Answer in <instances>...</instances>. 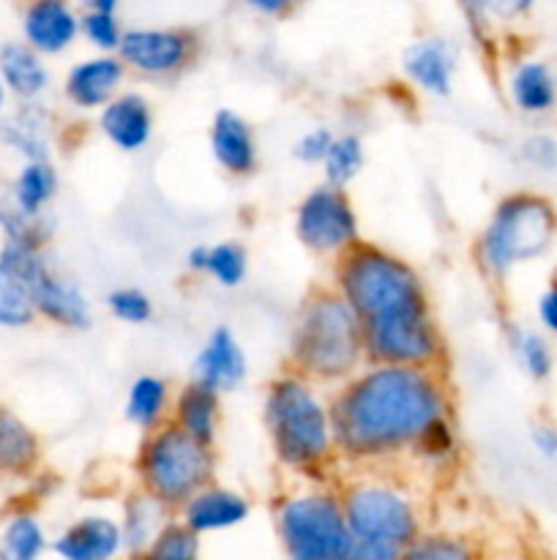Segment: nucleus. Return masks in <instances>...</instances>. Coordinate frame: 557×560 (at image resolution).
I'll return each instance as SVG.
<instances>
[{"label": "nucleus", "mask_w": 557, "mask_h": 560, "mask_svg": "<svg viewBox=\"0 0 557 560\" xmlns=\"http://www.w3.org/2000/svg\"><path fill=\"white\" fill-rule=\"evenodd\" d=\"M333 288L360 320L369 364L440 370L446 345L424 279L407 260L360 241L336 257Z\"/></svg>", "instance_id": "1"}, {"label": "nucleus", "mask_w": 557, "mask_h": 560, "mask_svg": "<svg viewBox=\"0 0 557 560\" xmlns=\"http://www.w3.org/2000/svg\"><path fill=\"white\" fill-rule=\"evenodd\" d=\"M331 405L336 457L371 465L415 452L420 438L451 419V397L440 370L369 364L339 386Z\"/></svg>", "instance_id": "2"}, {"label": "nucleus", "mask_w": 557, "mask_h": 560, "mask_svg": "<svg viewBox=\"0 0 557 560\" xmlns=\"http://www.w3.org/2000/svg\"><path fill=\"white\" fill-rule=\"evenodd\" d=\"M262 419L278 465L298 476L325 479V468L336 457V443L331 405L315 383L295 372L273 377L265 388Z\"/></svg>", "instance_id": "3"}, {"label": "nucleus", "mask_w": 557, "mask_h": 560, "mask_svg": "<svg viewBox=\"0 0 557 560\" xmlns=\"http://www.w3.org/2000/svg\"><path fill=\"white\" fill-rule=\"evenodd\" d=\"M366 361L364 328L336 288H317L300 304L289 334V372L309 383H347Z\"/></svg>", "instance_id": "4"}, {"label": "nucleus", "mask_w": 557, "mask_h": 560, "mask_svg": "<svg viewBox=\"0 0 557 560\" xmlns=\"http://www.w3.org/2000/svg\"><path fill=\"white\" fill-rule=\"evenodd\" d=\"M557 241V206L541 191L500 197L475 244V260L489 279H506L517 266L538 260Z\"/></svg>", "instance_id": "5"}, {"label": "nucleus", "mask_w": 557, "mask_h": 560, "mask_svg": "<svg viewBox=\"0 0 557 560\" xmlns=\"http://www.w3.org/2000/svg\"><path fill=\"white\" fill-rule=\"evenodd\" d=\"M134 468L140 490L169 512H180L205 487L216 485L213 448L180 432L173 421L142 438Z\"/></svg>", "instance_id": "6"}, {"label": "nucleus", "mask_w": 557, "mask_h": 560, "mask_svg": "<svg viewBox=\"0 0 557 560\" xmlns=\"http://www.w3.org/2000/svg\"><path fill=\"white\" fill-rule=\"evenodd\" d=\"M273 523L287 560H347L355 545L339 490L328 485L300 487L278 498Z\"/></svg>", "instance_id": "7"}, {"label": "nucleus", "mask_w": 557, "mask_h": 560, "mask_svg": "<svg viewBox=\"0 0 557 560\" xmlns=\"http://www.w3.org/2000/svg\"><path fill=\"white\" fill-rule=\"evenodd\" d=\"M344 520L355 541H377L407 550L420 528L418 503L407 490L386 479H355L339 487Z\"/></svg>", "instance_id": "8"}, {"label": "nucleus", "mask_w": 557, "mask_h": 560, "mask_svg": "<svg viewBox=\"0 0 557 560\" xmlns=\"http://www.w3.org/2000/svg\"><path fill=\"white\" fill-rule=\"evenodd\" d=\"M0 262L25 282L38 317L69 331H87L93 326L91 299L74 279L52 266L44 246L3 241Z\"/></svg>", "instance_id": "9"}, {"label": "nucleus", "mask_w": 557, "mask_h": 560, "mask_svg": "<svg viewBox=\"0 0 557 560\" xmlns=\"http://www.w3.org/2000/svg\"><path fill=\"white\" fill-rule=\"evenodd\" d=\"M295 235L315 255L342 257L344 252L360 244L358 213L347 191L328 184H317L315 189L306 191L295 208Z\"/></svg>", "instance_id": "10"}, {"label": "nucleus", "mask_w": 557, "mask_h": 560, "mask_svg": "<svg viewBox=\"0 0 557 560\" xmlns=\"http://www.w3.org/2000/svg\"><path fill=\"white\" fill-rule=\"evenodd\" d=\"M200 42L189 27H126L120 42L118 58L126 71H137L142 77L164 80L186 71L194 60Z\"/></svg>", "instance_id": "11"}, {"label": "nucleus", "mask_w": 557, "mask_h": 560, "mask_svg": "<svg viewBox=\"0 0 557 560\" xmlns=\"http://www.w3.org/2000/svg\"><path fill=\"white\" fill-rule=\"evenodd\" d=\"M459 49L457 44L440 33H429L424 38H415L402 52V71L418 91L429 96L446 98L453 91V77H457Z\"/></svg>", "instance_id": "12"}, {"label": "nucleus", "mask_w": 557, "mask_h": 560, "mask_svg": "<svg viewBox=\"0 0 557 560\" xmlns=\"http://www.w3.org/2000/svg\"><path fill=\"white\" fill-rule=\"evenodd\" d=\"M246 375H249V361L238 337L227 326H216L191 361V381L222 397L235 392Z\"/></svg>", "instance_id": "13"}, {"label": "nucleus", "mask_w": 557, "mask_h": 560, "mask_svg": "<svg viewBox=\"0 0 557 560\" xmlns=\"http://www.w3.org/2000/svg\"><path fill=\"white\" fill-rule=\"evenodd\" d=\"M126 66L118 55H91L82 58L66 71L63 96L66 102L82 113L104 109L120 91H123Z\"/></svg>", "instance_id": "14"}, {"label": "nucleus", "mask_w": 557, "mask_h": 560, "mask_svg": "<svg viewBox=\"0 0 557 560\" xmlns=\"http://www.w3.org/2000/svg\"><path fill=\"white\" fill-rule=\"evenodd\" d=\"M49 550L60 560H120L126 556L120 520L109 514L76 517L55 536Z\"/></svg>", "instance_id": "15"}, {"label": "nucleus", "mask_w": 557, "mask_h": 560, "mask_svg": "<svg viewBox=\"0 0 557 560\" xmlns=\"http://www.w3.org/2000/svg\"><path fill=\"white\" fill-rule=\"evenodd\" d=\"M80 36V9L66 0H33L22 9V42L42 58L60 55Z\"/></svg>", "instance_id": "16"}, {"label": "nucleus", "mask_w": 557, "mask_h": 560, "mask_svg": "<svg viewBox=\"0 0 557 560\" xmlns=\"http://www.w3.org/2000/svg\"><path fill=\"white\" fill-rule=\"evenodd\" d=\"M0 145L20 153L25 162H52L55 115L44 102L16 104L0 115Z\"/></svg>", "instance_id": "17"}, {"label": "nucleus", "mask_w": 557, "mask_h": 560, "mask_svg": "<svg viewBox=\"0 0 557 560\" xmlns=\"http://www.w3.org/2000/svg\"><path fill=\"white\" fill-rule=\"evenodd\" d=\"M96 124L120 151H142L153 137V107L140 91H120L107 107L98 109Z\"/></svg>", "instance_id": "18"}, {"label": "nucleus", "mask_w": 557, "mask_h": 560, "mask_svg": "<svg viewBox=\"0 0 557 560\" xmlns=\"http://www.w3.org/2000/svg\"><path fill=\"white\" fill-rule=\"evenodd\" d=\"M208 140H211V153L218 162V167L227 170L229 175H251L260 162V145H257L254 129L249 126V120L244 115H238L235 109L222 107L211 120V131H208Z\"/></svg>", "instance_id": "19"}, {"label": "nucleus", "mask_w": 557, "mask_h": 560, "mask_svg": "<svg viewBox=\"0 0 557 560\" xmlns=\"http://www.w3.org/2000/svg\"><path fill=\"white\" fill-rule=\"evenodd\" d=\"M178 514L180 523L202 539L208 534H222V530H233L244 525L251 514V503L240 492L211 485L200 495L191 498Z\"/></svg>", "instance_id": "20"}, {"label": "nucleus", "mask_w": 557, "mask_h": 560, "mask_svg": "<svg viewBox=\"0 0 557 560\" xmlns=\"http://www.w3.org/2000/svg\"><path fill=\"white\" fill-rule=\"evenodd\" d=\"M0 80L16 104H33L42 102L49 91L52 74L36 49L27 47L22 38H9L0 44Z\"/></svg>", "instance_id": "21"}, {"label": "nucleus", "mask_w": 557, "mask_h": 560, "mask_svg": "<svg viewBox=\"0 0 557 560\" xmlns=\"http://www.w3.org/2000/svg\"><path fill=\"white\" fill-rule=\"evenodd\" d=\"M508 96L513 107L528 118L549 115L557 107L555 69L541 58L517 60L508 74Z\"/></svg>", "instance_id": "22"}, {"label": "nucleus", "mask_w": 557, "mask_h": 560, "mask_svg": "<svg viewBox=\"0 0 557 560\" xmlns=\"http://www.w3.org/2000/svg\"><path fill=\"white\" fill-rule=\"evenodd\" d=\"M218 419H222V397L200 383H183L173 397L169 421L202 446L213 448L218 435Z\"/></svg>", "instance_id": "23"}, {"label": "nucleus", "mask_w": 557, "mask_h": 560, "mask_svg": "<svg viewBox=\"0 0 557 560\" xmlns=\"http://www.w3.org/2000/svg\"><path fill=\"white\" fill-rule=\"evenodd\" d=\"M42 459V443L36 432L14 413L0 405V485L3 481L31 479Z\"/></svg>", "instance_id": "24"}, {"label": "nucleus", "mask_w": 557, "mask_h": 560, "mask_svg": "<svg viewBox=\"0 0 557 560\" xmlns=\"http://www.w3.org/2000/svg\"><path fill=\"white\" fill-rule=\"evenodd\" d=\"M173 520V512L164 509L156 498L137 490L123 501V514H120V530H123V550L126 556H140L151 541L164 530V525Z\"/></svg>", "instance_id": "25"}, {"label": "nucleus", "mask_w": 557, "mask_h": 560, "mask_svg": "<svg viewBox=\"0 0 557 560\" xmlns=\"http://www.w3.org/2000/svg\"><path fill=\"white\" fill-rule=\"evenodd\" d=\"M167 410H173V392H169L164 377L145 372V375L131 381L123 408L126 421H131L137 430L147 435V432L167 424Z\"/></svg>", "instance_id": "26"}, {"label": "nucleus", "mask_w": 557, "mask_h": 560, "mask_svg": "<svg viewBox=\"0 0 557 560\" xmlns=\"http://www.w3.org/2000/svg\"><path fill=\"white\" fill-rule=\"evenodd\" d=\"M58 170L52 162H25L9 180V189L22 213L33 219L49 217L55 195H58Z\"/></svg>", "instance_id": "27"}, {"label": "nucleus", "mask_w": 557, "mask_h": 560, "mask_svg": "<svg viewBox=\"0 0 557 560\" xmlns=\"http://www.w3.org/2000/svg\"><path fill=\"white\" fill-rule=\"evenodd\" d=\"M508 348H511L519 370H522L530 381H549L552 372H555V350H552L549 337H546L541 328L513 323V326H508Z\"/></svg>", "instance_id": "28"}, {"label": "nucleus", "mask_w": 557, "mask_h": 560, "mask_svg": "<svg viewBox=\"0 0 557 560\" xmlns=\"http://www.w3.org/2000/svg\"><path fill=\"white\" fill-rule=\"evenodd\" d=\"M49 550L47 530L33 512H14L0 525V560H42Z\"/></svg>", "instance_id": "29"}, {"label": "nucleus", "mask_w": 557, "mask_h": 560, "mask_svg": "<svg viewBox=\"0 0 557 560\" xmlns=\"http://www.w3.org/2000/svg\"><path fill=\"white\" fill-rule=\"evenodd\" d=\"M123 31L115 0H91L80 9V36L96 47L98 55H118Z\"/></svg>", "instance_id": "30"}, {"label": "nucleus", "mask_w": 557, "mask_h": 560, "mask_svg": "<svg viewBox=\"0 0 557 560\" xmlns=\"http://www.w3.org/2000/svg\"><path fill=\"white\" fill-rule=\"evenodd\" d=\"M52 230V213L42 219L27 217V213L20 211L14 197H11L9 184H0V233H3V241H22V244H36L47 249Z\"/></svg>", "instance_id": "31"}, {"label": "nucleus", "mask_w": 557, "mask_h": 560, "mask_svg": "<svg viewBox=\"0 0 557 560\" xmlns=\"http://www.w3.org/2000/svg\"><path fill=\"white\" fill-rule=\"evenodd\" d=\"M364 162H366V148H364V140H360V135H355V131H342V135H336L325 162H322L325 184L336 186V189H347V186L360 175Z\"/></svg>", "instance_id": "32"}, {"label": "nucleus", "mask_w": 557, "mask_h": 560, "mask_svg": "<svg viewBox=\"0 0 557 560\" xmlns=\"http://www.w3.org/2000/svg\"><path fill=\"white\" fill-rule=\"evenodd\" d=\"M399 560H484L478 547L459 534H420Z\"/></svg>", "instance_id": "33"}, {"label": "nucleus", "mask_w": 557, "mask_h": 560, "mask_svg": "<svg viewBox=\"0 0 557 560\" xmlns=\"http://www.w3.org/2000/svg\"><path fill=\"white\" fill-rule=\"evenodd\" d=\"M200 536L191 534L180 520H169L162 534L151 541V547L129 560H200Z\"/></svg>", "instance_id": "34"}, {"label": "nucleus", "mask_w": 557, "mask_h": 560, "mask_svg": "<svg viewBox=\"0 0 557 560\" xmlns=\"http://www.w3.org/2000/svg\"><path fill=\"white\" fill-rule=\"evenodd\" d=\"M36 317L25 282L0 262V328H27Z\"/></svg>", "instance_id": "35"}, {"label": "nucleus", "mask_w": 557, "mask_h": 560, "mask_svg": "<svg viewBox=\"0 0 557 560\" xmlns=\"http://www.w3.org/2000/svg\"><path fill=\"white\" fill-rule=\"evenodd\" d=\"M208 277L222 288H238L249 273V255L238 241L208 246Z\"/></svg>", "instance_id": "36"}, {"label": "nucleus", "mask_w": 557, "mask_h": 560, "mask_svg": "<svg viewBox=\"0 0 557 560\" xmlns=\"http://www.w3.org/2000/svg\"><path fill=\"white\" fill-rule=\"evenodd\" d=\"M107 310L115 320L129 323V326H142V323L153 317V301L145 290L123 284V288H115L107 295Z\"/></svg>", "instance_id": "37"}, {"label": "nucleus", "mask_w": 557, "mask_h": 560, "mask_svg": "<svg viewBox=\"0 0 557 560\" xmlns=\"http://www.w3.org/2000/svg\"><path fill=\"white\" fill-rule=\"evenodd\" d=\"M517 159L528 170L541 175L557 173V137L549 131H533L517 145Z\"/></svg>", "instance_id": "38"}, {"label": "nucleus", "mask_w": 557, "mask_h": 560, "mask_svg": "<svg viewBox=\"0 0 557 560\" xmlns=\"http://www.w3.org/2000/svg\"><path fill=\"white\" fill-rule=\"evenodd\" d=\"M333 140H336V131L331 126H311L293 142V156L304 164H322Z\"/></svg>", "instance_id": "39"}, {"label": "nucleus", "mask_w": 557, "mask_h": 560, "mask_svg": "<svg viewBox=\"0 0 557 560\" xmlns=\"http://www.w3.org/2000/svg\"><path fill=\"white\" fill-rule=\"evenodd\" d=\"M535 317H538V328L546 337H557V279H552L541 290L538 301H535Z\"/></svg>", "instance_id": "40"}, {"label": "nucleus", "mask_w": 557, "mask_h": 560, "mask_svg": "<svg viewBox=\"0 0 557 560\" xmlns=\"http://www.w3.org/2000/svg\"><path fill=\"white\" fill-rule=\"evenodd\" d=\"M530 446L544 463H557V424L552 421H535L530 427Z\"/></svg>", "instance_id": "41"}, {"label": "nucleus", "mask_w": 557, "mask_h": 560, "mask_svg": "<svg viewBox=\"0 0 557 560\" xmlns=\"http://www.w3.org/2000/svg\"><path fill=\"white\" fill-rule=\"evenodd\" d=\"M404 550L391 545H377V541H355L347 560H399Z\"/></svg>", "instance_id": "42"}, {"label": "nucleus", "mask_w": 557, "mask_h": 560, "mask_svg": "<svg viewBox=\"0 0 557 560\" xmlns=\"http://www.w3.org/2000/svg\"><path fill=\"white\" fill-rule=\"evenodd\" d=\"M186 268H189L191 273H205L208 271V246L205 244L191 246V249L186 252Z\"/></svg>", "instance_id": "43"}, {"label": "nucleus", "mask_w": 557, "mask_h": 560, "mask_svg": "<svg viewBox=\"0 0 557 560\" xmlns=\"http://www.w3.org/2000/svg\"><path fill=\"white\" fill-rule=\"evenodd\" d=\"M249 5L265 16H282L284 11H289L287 0H251Z\"/></svg>", "instance_id": "44"}, {"label": "nucleus", "mask_w": 557, "mask_h": 560, "mask_svg": "<svg viewBox=\"0 0 557 560\" xmlns=\"http://www.w3.org/2000/svg\"><path fill=\"white\" fill-rule=\"evenodd\" d=\"M5 102H9V91H5L3 80H0V115L5 113Z\"/></svg>", "instance_id": "45"}]
</instances>
